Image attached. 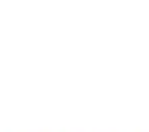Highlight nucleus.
Segmentation results:
<instances>
[]
</instances>
